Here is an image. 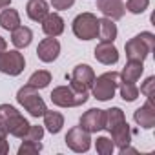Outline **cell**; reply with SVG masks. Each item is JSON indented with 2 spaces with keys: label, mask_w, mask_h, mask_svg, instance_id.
<instances>
[{
  "label": "cell",
  "mask_w": 155,
  "mask_h": 155,
  "mask_svg": "<svg viewBox=\"0 0 155 155\" xmlns=\"http://www.w3.org/2000/svg\"><path fill=\"white\" fill-rule=\"evenodd\" d=\"M153 48H155V35L150 31H142L140 35L130 38L124 46L128 60H139V62H144V58L153 51Z\"/></svg>",
  "instance_id": "cell-1"
},
{
  "label": "cell",
  "mask_w": 155,
  "mask_h": 155,
  "mask_svg": "<svg viewBox=\"0 0 155 155\" xmlns=\"http://www.w3.org/2000/svg\"><path fill=\"white\" fill-rule=\"evenodd\" d=\"M42 137H44V128L42 126H29L28 133L22 139H26V140H42Z\"/></svg>",
  "instance_id": "cell-30"
},
{
  "label": "cell",
  "mask_w": 155,
  "mask_h": 155,
  "mask_svg": "<svg viewBox=\"0 0 155 155\" xmlns=\"http://www.w3.org/2000/svg\"><path fill=\"white\" fill-rule=\"evenodd\" d=\"M31 38H33V31L26 26H18L17 29L11 31V42L15 48L22 49V48H28L31 44Z\"/></svg>",
  "instance_id": "cell-20"
},
{
  "label": "cell",
  "mask_w": 155,
  "mask_h": 155,
  "mask_svg": "<svg viewBox=\"0 0 155 155\" xmlns=\"http://www.w3.org/2000/svg\"><path fill=\"white\" fill-rule=\"evenodd\" d=\"M17 101H18L20 106L26 108V111H29L31 117H37V119L42 117V115L46 113V110H48L44 99L38 95V90L33 88V86H29V84H26L24 88L18 90V93H17Z\"/></svg>",
  "instance_id": "cell-3"
},
{
  "label": "cell",
  "mask_w": 155,
  "mask_h": 155,
  "mask_svg": "<svg viewBox=\"0 0 155 155\" xmlns=\"http://www.w3.org/2000/svg\"><path fill=\"white\" fill-rule=\"evenodd\" d=\"M150 6V0H128L126 2V9L133 15H140L148 9Z\"/></svg>",
  "instance_id": "cell-27"
},
{
  "label": "cell",
  "mask_w": 155,
  "mask_h": 155,
  "mask_svg": "<svg viewBox=\"0 0 155 155\" xmlns=\"http://www.w3.org/2000/svg\"><path fill=\"white\" fill-rule=\"evenodd\" d=\"M95 58H97L101 64L111 66V64H117V60H119V51H117V48L113 46V42H99L97 48H95Z\"/></svg>",
  "instance_id": "cell-14"
},
{
  "label": "cell",
  "mask_w": 155,
  "mask_h": 155,
  "mask_svg": "<svg viewBox=\"0 0 155 155\" xmlns=\"http://www.w3.org/2000/svg\"><path fill=\"white\" fill-rule=\"evenodd\" d=\"M140 93L146 95L148 101L155 99V77H148V79L144 81V84L140 86Z\"/></svg>",
  "instance_id": "cell-28"
},
{
  "label": "cell",
  "mask_w": 155,
  "mask_h": 155,
  "mask_svg": "<svg viewBox=\"0 0 155 155\" xmlns=\"http://www.w3.org/2000/svg\"><path fill=\"white\" fill-rule=\"evenodd\" d=\"M120 82V77L117 71H108L102 73L101 77H95V81L91 84V93L97 101H110L113 99L117 88Z\"/></svg>",
  "instance_id": "cell-2"
},
{
  "label": "cell",
  "mask_w": 155,
  "mask_h": 155,
  "mask_svg": "<svg viewBox=\"0 0 155 155\" xmlns=\"http://www.w3.org/2000/svg\"><path fill=\"white\" fill-rule=\"evenodd\" d=\"M11 4V0H0V9H2V8H8Z\"/></svg>",
  "instance_id": "cell-34"
},
{
  "label": "cell",
  "mask_w": 155,
  "mask_h": 155,
  "mask_svg": "<svg viewBox=\"0 0 155 155\" xmlns=\"http://www.w3.org/2000/svg\"><path fill=\"white\" fill-rule=\"evenodd\" d=\"M58 53H60V42L55 37L44 38L38 44V48H37V55H38V58L42 62H53V60H57Z\"/></svg>",
  "instance_id": "cell-13"
},
{
  "label": "cell",
  "mask_w": 155,
  "mask_h": 155,
  "mask_svg": "<svg viewBox=\"0 0 155 155\" xmlns=\"http://www.w3.org/2000/svg\"><path fill=\"white\" fill-rule=\"evenodd\" d=\"M6 126H8V133H11L13 137H17V139H22L26 133H28V130H29V122L11 106V110H9V115H8V122H6Z\"/></svg>",
  "instance_id": "cell-10"
},
{
  "label": "cell",
  "mask_w": 155,
  "mask_h": 155,
  "mask_svg": "<svg viewBox=\"0 0 155 155\" xmlns=\"http://www.w3.org/2000/svg\"><path fill=\"white\" fill-rule=\"evenodd\" d=\"M42 150V142L40 140H26L20 144L18 148V155H31V153H38Z\"/></svg>",
  "instance_id": "cell-25"
},
{
  "label": "cell",
  "mask_w": 155,
  "mask_h": 155,
  "mask_svg": "<svg viewBox=\"0 0 155 155\" xmlns=\"http://www.w3.org/2000/svg\"><path fill=\"white\" fill-rule=\"evenodd\" d=\"M51 102L60 108H77L88 101V91H77L71 86H58L51 91Z\"/></svg>",
  "instance_id": "cell-4"
},
{
  "label": "cell",
  "mask_w": 155,
  "mask_h": 155,
  "mask_svg": "<svg viewBox=\"0 0 155 155\" xmlns=\"http://www.w3.org/2000/svg\"><path fill=\"white\" fill-rule=\"evenodd\" d=\"M75 4V0H51V6L55 9H68Z\"/></svg>",
  "instance_id": "cell-31"
},
{
  "label": "cell",
  "mask_w": 155,
  "mask_h": 155,
  "mask_svg": "<svg viewBox=\"0 0 155 155\" xmlns=\"http://www.w3.org/2000/svg\"><path fill=\"white\" fill-rule=\"evenodd\" d=\"M104 126H106V110L91 108L81 117V128H84L90 133H97L104 130Z\"/></svg>",
  "instance_id": "cell-9"
},
{
  "label": "cell",
  "mask_w": 155,
  "mask_h": 155,
  "mask_svg": "<svg viewBox=\"0 0 155 155\" xmlns=\"http://www.w3.org/2000/svg\"><path fill=\"white\" fill-rule=\"evenodd\" d=\"M9 110H11L9 104H2V106H0V137H6V135H8V126H6V122H8Z\"/></svg>",
  "instance_id": "cell-29"
},
{
  "label": "cell",
  "mask_w": 155,
  "mask_h": 155,
  "mask_svg": "<svg viewBox=\"0 0 155 155\" xmlns=\"http://www.w3.org/2000/svg\"><path fill=\"white\" fill-rule=\"evenodd\" d=\"M142 71H144L142 62H139V60H128V64L124 66V69L119 73L120 82H131V84H135L140 79Z\"/></svg>",
  "instance_id": "cell-17"
},
{
  "label": "cell",
  "mask_w": 155,
  "mask_h": 155,
  "mask_svg": "<svg viewBox=\"0 0 155 155\" xmlns=\"http://www.w3.org/2000/svg\"><path fill=\"white\" fill-rule=\"evenodd\" d=\"M49 82H51V73L46 71V69H38V71H35V73L29 77V81H28V84L33 86V88H37V90L48 88Z\"/></svg>",
  "instance_id": "cell-23"
},
{
  "label": "cell",
  "mask_w": 155,
  "mask_h": 155,
  "mask_svg": "<svg viewBox=\"0 0 155 155\" xmlns=\"http://www.w3.org/2000/svg\"><path fill=\"white\" fill-rule=\"evenodd\" d=\"M97 8L106 18L111 20H120L126 13V6L122 4V0H97Z\"/></svg>",
  "instance_id": "cell-12"
},
{
  "label": "cell",
  "mask_w": 155,
  "mask_h": 155,
  "mask_svg": "<svg viewBox=\"0 0 155 155\" xmlns=\"http://www.w3.org/2000/svg\"><path fill=\"white\" fill-rule=\"evenodd\" d=\"M108 131L111 133V140H113V144H115L119 150L124 148V146H128V144L131 142V130H130V126H128L126 120L115 124V126L110 128Z\"/></svg>",
  "instance_id": "cell-15"
},
{
  "label": "cell",
  "mask_w": 155,
  "mask_h": 155,
  "mask_svg": "<svg viewBox=\"0 0 155 155\" xmlns=\"http://www.w3.org/2000/svg\"><path fill=\"white\" fill-rule=\"evenodd\" d=\"M97 37L101 38V42H113L117 38V26L111 18H101L99 20V31Z\"/></svg>",
  "instance_id": "cell-19"
},
{
  "label": "cell",
  "mask_w": 155,
  "mask_h": 155,
  "mask_svg": "<svg viewBox=\"0 0 155 155\" xmlns=\"http://www.w3.org/2000/svg\"><path fill=\"white\" fill-rule=\"evenodd\" d=\"M119 90H120V97L126 102H133L139 97V88L131 82H119Z\"/></svg>",
  "instance_id": "cell-24"
},
{
  "label": "cell",
  "mask_w": 155,
  "mask_h": 155,
  "mask_svg": "<svg viewBox=\"0 0 155 155\" xmlns=\"http://www.w3.org/2000/svg\"><path fill=\"white\" fill-rule=\"evenodd\" d=\"M95 81V71L88 64H79L71 73V88L77 91H88L91 90V84Z\"/></svg>",
  "instance_id": "cell-7"
},
{
  "label": "cell",
  "mask_w": 155,
  "mask_h": 155,
  "mask_svg": "<svg viewBox=\"0 0 155 155\" xmlns=\"http://www.w3.org/2000/svg\"><path fill=\"white\" fill-rule=\"evenodd\" d=\"M6 48H8V42H6V40H4L2 37H0V53H2V51H4Z\"/></svg>",
  "instance_id": "cell-33"
},
{
  "label": "cell",
  "mask_w": 155,
  "mask_h": 155,
  "mask_svg": "<svg viewBox=\"0 0 155 155\" xmlns=\"http://www.w3.org/2000/svg\"><path fill=\"white\" fill-rule=\"evenodd\" d=\"M26 13L31 20L35 22H42V18L49 13L48 9V2L46 0H29L28 6H26Z\"/></svg>",
  "instance_id": "cell-18"
},
{
  "label": "cell",
  "mask_w": 155,
  "mask_h": 155,
  "mask_svg": "<svg viewBox=\"0 0 155 155\" xmlns=\"http://www.w3.org/2000/svg\"><path fill=\"white\" fill-rule=\"evenodd\" d=\"M42 117H44V126L48 128L49 133H58V131L62 130V126H64V117H62V113L46 110V113H44Z\"/></svg>",
  "instance_id": "cell-22"
},
{
  "label": "cell",
  "mask_w": 155,
  "mask_h": 155,
  "mask_svg": "<svg viewBox=\"0 0 155 155\" xmlns=\"http://www.w3.org/2000/svg\"><path fill=\"white\" fill-rule=\"evenodd\" d=\"M26 68V60H24V55L17 49H11V51H2L0 53V73H6V75H11V77H17L24 71Z\"/></svg>",
  "instance_id": "cell-6"
},
{
  "label": "cell",
  "mask_w": 155,
  "mask_h": 155,
  "mask_svg": "<svg viewBox=\"0 0 155 155\" xmlns=\"http://www.w3.org/2000/svg\"><path fill=\"white\" fill-rule=\"evenodd\" d=\"M99 31V18L93 13H81L73 20V33L81 40H91L97 38Z\"/></svg>",
  "instance_id": "cell-5"
},
{
  "label": "cell",
  "mask_w": 155,
  "mask_h": 155,
  "mask_svg": "<svg viewBox=\"0 0 155 155\" xmlns=\"http://www.w3.org/2000/svg\"><path fill=\"white\" fill-rule=\"evenodd\" d=\"M20 26V15L17 9H11L8 6V9H4L0 13V28L6 29V31H13Z\"/></svg>",
  "instance_id": "cell-21"
},
{
  "label": "cell",
  "mask_w": 155,
  "mask_h": 155,
  "mask_svg": "<svg viewBox=\"0 0 155 155\" xmlns=\"http://www.w3.org/2000/svg\"><path fill=\"white\" fill-rule=\"evenodd\" d=\"M66 144L77 151V153H82V151H88L90 146H91V137H90V131H86L84 128L81 126H75L71 128L68 133H66Z\"/></svg>",
  "instance_id": "cell-8"
},
{
  "label": "cell",
  "mask_w": 155,
  "mask_h": 155,
  "mask_svg": "<svg viewBox=\"0 0 155 155\" xmlns=\"http://www.w3.org/2000/svg\"><path fill=\"white\" fill-rule=\"evenodd\" d=\"M95 148H97V151H99L101 155H111L113 150H115V144H113V140L108 139V137H99L97 142H95Z\"/></svg>",
  "instance_id": "cell-26"
},
{
  "label": "cell",
  "mask_w": 155,
  "mask_h": 155,
  "mask_svg": "<svg viewBox=\"0 0 155 155\" xmlns=\"http://www.w3.org/2000/svg\"><path fill=\"white\" fill-rule=\"evenodd\" d=\"M42 31L48 37H58L64 31V20L58 13H48L42 18Z\"/></svg>",
  "instance_id": "cell-16"
},
{
  "label": "cell",
  "mask_w": 155,
  "mask_h": 155,
  "mask_svg": "<svg viewBox=\"0 0 155 155\" xmlns=\"http://www.w3.org/2000/svg\"><path fill=\"white\" fill-rule=\"evenodd\" d=\"M9 151V144L6 140V137H0V155H6Z\"/></svg>",
  "instance_id": "cell-32"
},
{
  "label": "cell",
  "mask_w": 155,
  "mask_h": 155,
  "mask_svg": "<svg viewBox=\"0 0 155 155\" xmlns=\"http://www.w3.org/2000/svg\"><path fill=\"white\" fill-rule=\"evenodd\" d=\"M133 119L140 128L151 130L155 126V104H153V101H146V104H142L139 110H135Z\"/></svg>",
  "instance_id": "cell-11"
}]
</instances>
